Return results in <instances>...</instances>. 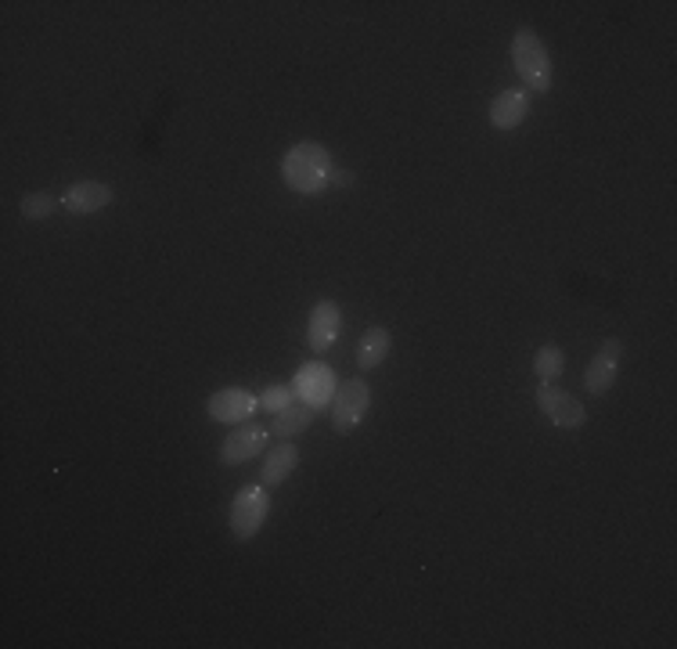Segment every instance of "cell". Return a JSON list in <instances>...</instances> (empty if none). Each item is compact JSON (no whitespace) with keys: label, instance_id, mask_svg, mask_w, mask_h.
Segmentation results:
<instances>
[{"label":"cell","instance_id":"obj_12","mask_svg":"<svg viewBox=\"0 0 677 649\" xmlns=\"http://www.w3.org/2000/svg\"><path fill=\"white\" fill-rule=\"evenodd\" d=\"M295 466H300V447H295L292 441H278L270 452L264 455V469H259V483L264 488H278V483H285Z\"/></svg>","mask_w":677,"mask_h":649},{"label":"cell","instance_id":"obj_1","mask_svg":"<svg viewBox=\"0 0 677 649\" xmlns=\"http://www.w3.org/2000/svg\"><path fill=\"white\" fill-rule=\"evenodd\" d=\"M331 152L321 141H295L281 159V177L295 195H321L331 184Z\"/></svg>","mask_w":677,"mask_h":649},{"label":"cell","instance_id":"obj_11","mask_svg":"<svg viewBox=\"0 0 677 649\" xmlns=\"http://www.w3.org/2000/svg\"><path fill=\"white\" fill-rule=\"evenodd\" d=\"M527 116H530V91L522 87H508L491 101V127L505 130V134L527 123Z\"/></svg>","mask_w":677,"mask_h":649},{"label":"cell","instance_id":"obj_15","mask_svg":"<svg viewBox=\"0 0 677 649\" xmlns=\"http://www.w3.org/2000/svg\"><path fill=\"white\" fill-rule=\"evenodd\" d=\"M563 372H566V353H563V347L544 344L537 353H533V375L541 380V386L563 380Z\"/></svg>","mask_w":677,"mask_h":649},{"label":"cell","instance_id":"obj_7","mask_svg":"<svg viewBox=\"0 0 677 649\" xmlns=\"http://www.w3.org/2000/svg\"><path fill=\"white\" fill-rule=\"evenodd\" d=\"M259 408V394L253 389H242V386H223V389H213L209 400H206V411L213 422H231V426H239V422H249L256 416Z\"/></svg>","mask_w":677,"mask_h":649},{"label":"cell","instance_id":"obj_9","mask_svg":"<svg viewBox=\"0 0 677 649\" xmlns=\"http://www.w3.org/2000/svg\"><path fill=\"white\" fill-rule=\"evenodd\" d=\"M342 333V307L336 300H317L306 317V347L311 353H328Z\"/></svg>","mask_w":677,"mask_h":649},{"label":"cell","instance_id":"obj_18","mask_svg":"<svg viewBox=\"0 0 677 649\" xmlns=\"http://www.w3.org/2000/svg\"><path fill=\"white\" fill-rule=\"evenodd\" d=\"M295 405V389L289 386H267L264 394H259V408L270 411V416H278V411L292 408Z\"/></svg>","mask_w":677,"mask_h":649},{"label":"cell","instance_id":"obj_14","mask_svg":"<svg viewBox=\"0 0 677 649\" xmlns=\"http://www.w3.org/2000/svg\"><path fill=\"white\" fill-rule=\"evenodd\" d=\"M314 416H317L314 405H292V408H285V411H278L275 419H270V433H275L278 441H295L300 433L311 430Z\"/></svg>","mask_w":677,"mask_h":649},{"label":"cell","instance_id":"obj_8","mask_svg":"<svg viewBox=\"0 0 677 649\" xmlns=\"http://www.w3.org/2000/svg\"><path fill=\"white\" fill-rule=\"evenodd\" d=\"M267 436H270V426H264V422H256V419L239 422V426L231 430L228 441H223V447H220V462L223 466L253 462L256 455L267 452Z\"/></svg>","mask_w":677,"mask_h":649},{"label":"cell","instance_id":"obj_17","mask_svg":"<svg viewBox=\"0 0 677 649\" xmlns=\"http://www.w3.org/2000/svg\"><path fill=\"white\" fill-rule=\"evenodd\" d=\"M62 206V199L51 192H26L19 199V214L22 220H51Z\"/></svg>","mask_w":677,"mask_h":649},{"label":"cell","instance_id":"obj_2","mask_svg":"<svg viewBox=\"0 0 677 649\" xmlns=\"http://www.w3.org/2000/svg\"><path fill=\"white\" fill-rule=\"evenodd\" d=\"M512 65L522 80V91H530V94L552 91V55L537 29L519 26L512 33Z\"/></svg>","mask_w":677,"mask_h":649},{"label":"cell","instance_id":"obj_4","mask_svg":"<svg viewBox=\"0 0 677 649\" xmlns=\"http://www.w3.org/2000/svg\"><path fill=\"white\" fill-rule=\"evenodd\" d=\"M367 411H372V386L364 380H342L331 397V430L339 436L358 433Z\"/></svg>","mask_w":677,"mask_h":649},{"label":"cell","instance_id":"obj_10","mask_svg":"<svg viewBox=\"0 0 677 649\" xmlns=\"http://www.w3.org/2000/svg\"><path fill=\"white\" fill-rule=\"evenodd\" d=\"M112 203H116L112 184H101V181H76L62 192V206L76 217H90V214H98V209H109Z\"/></svg>","mask_w":677,"mask_h":649},{"label":"cell","instance_id":"obj_3","mask_svg":"<svg viewBox=\"0 0 677 649\" xmlns=\"http://www.w3.org/2000/svg\"><path fill=\"white\" fill-rule=\"evenodd\" d=\"M270 516V494L264 483H245V488L234 494L231 513H228V527L234 541H253L259 530H264Z\"/></svg>","mask_w":677,"mask_h":649},{"label":"cell","instance_id":"obj_5","mask_svg":"<svg viewBox=\"0 0 677 649\" xmlns=\"http://www.w3.org/2000/svg\"><path fill=\"white\" fill-rule=\"evenodd\" d=\"M624 339L620 336H609V339H602L599 350L591 353V361H588V369H584V389L591 397H605L613 389V383L620 380V364H624Z\"/></svg>","mask_w":677,"mask_h":649},{"label":"cell","instance_id":"obj_13","mask_svg":"<svg viewBox=\"0 0 677 649\" xmlns=\"http://www.w3.org/2000/svg\"><path fill=\"white\" fill-rule=\"evenodd\" d=\"M389 350H394V333H389L386 325H372L367 333L361 336V344H358V353H353V361H358V369L361 372H372L378 369L386 358H389Z\"/></svg>","mask_w":677,"mask_h":649},{"label":"cell","instance_id":"obj_16","mask_svg":"<svg viewBox=\"0 0 677 649\" xmlns=\"http://www.w3.org/2000/svg\"><path fill=\"white\" fill-rule=\"evenodd\" d=\"M295 394L303 397V405H321L328 394V372L321 369V364H306V369L300 372V383H295Z\"/></svg>","mask_w":677,"mask_h":649},{"label":"cell","instance_id":"obj_19","mask_svg":"<svg viewBox=\"0 0 677 649\" xmlns=\"http://www.w3.org/2000/svg\"><path fill=\"white\" fill-rule=\"evenodd\" d=\"M331 184H339V188H353V173H350V170H336V173H331Z\"/></svg>","mask_w":677,"mask_h":649},{"label":"cell","instance_id":"obj_6","mask_svg":"<svg viewBox=\"0 0 677 649\" xmlns=\"http://www.w3.org/2000/svg\"><path fill=\"white\" fill-rule=\"evenodd\" d=\"M537 408H541V416L558 430H580L588 422V408L580 405L573 394L558 389L555 383H544L537 389Z\"/></svg>","mask_w":677,"mask_h":649}]
</instances>
